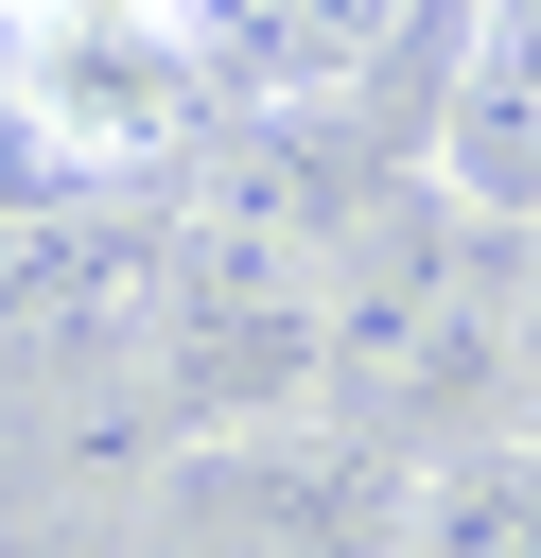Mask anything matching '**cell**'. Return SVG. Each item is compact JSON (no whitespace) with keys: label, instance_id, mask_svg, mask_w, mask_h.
<instances>
[{"label":"cell","instance_id":"6da1fadb","mask_svg":"<svg viewBox=\"0 0 541 558\" xmlns=\"http://www.w3.org/2000/svg\"><path fill=\"white\" fill-rule=\"evenodd\" d=\"M524 366H506V279L454 262L401 209H349L332 244V436H506Z\"/></svg>","mask_w":541,"mask_h":558},{"label":"cell","instance_id":"7a4b0ae2","mask_svg":"<svg viewBox=\"0 0 541 558\" xmlns=\"http://www.w3.org/2000/svg\"><path fill=\"white\" fill-rule=\"evenodd\" d=\"M175 209L122 192V174H70L35 209H0V366L17 384H105V366H157L175 331Z\"/></svg>","mask_w":541,"mask_h":558},{"label":"cell","instance_id":"3957f363","mask_svg":"<svg viewBox=\"0 0 541 558\" xmlns=\"http://www.w3.org/2000/svg\"><path fill=\"white\" fill-rule=\"evenodd\" d=\"M436 209L541 227V0H471V35L436 70Z\"/></svg>","mask_w":541,"mask_h":558},{"label":"cell","instance_id":"277c9868","mask_svg":"<svg viewBox=\"0 0 541 558\" xmlns=\"http://www.w3.org/2000/svg\"><path fill=\"white\" fill-rule=\"evenodd\" d=\"M401 558H541V436H454L401 471Z\"/></svg>","mask_w":541,"mask_h":558},{"label":"cell","instance_id":"5b68a950","mask_svg":"<svg viewBox=\"0 0 541 558\" xmlns=\"http://www.w3.org/2000/svg\"><path fill=\"white\" fill-rule=\"evenodd\" d=\"M506 366H524V418H541V227H506Z\"/></svg>","mask_w":541,"mask_h":558}]
</instances>
